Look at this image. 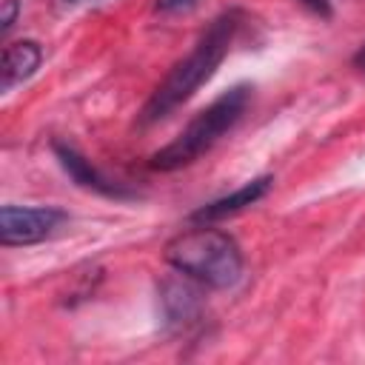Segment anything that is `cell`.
Returning a JSON list of instances; mask_svg holds the SVG:
<instances>
[{"instance_id": "cell-12", "label": "cell", "mask_w": 365, "mask_h": 365, "mask_svg": "<svg viewBox=\"0 0 365 365\" xmlns=\"http://www.w3.org/2000/svg\"><path fill=\"white\" fill-rule=\"evenodd\" d=\"M354 66H356V68H362V71H365V43H362V46H359V51H356V54H354Z\"/></svg>"}, {"instance_id": "cell-8", "label": "cell", "mask_w": 365, "mask_h": 365, "mask_svg": "<svg viewBox=\"0 0 365 365\" xmlns=\"http://www.w3.org/2000/svg\"><path fill=\"white\" fill-rule=\"evenodd\" d=\"M43 63V48L37 40H17L3 48V91H11L14 86L26 83Z\"/></svg>"}, {"instance_id": "cell-3", "label": "cell", "mask_w": 365, "mask_h": 365, "mask_svg": "<svg viewBox=\"0 0 365 365\" xmlns=\"http://www.w3.org/2000/svg\"><path fill=\"white\" fill-rule=\"evenodd\" d=\"M165 262L177 274L208 288L237 285L245 268L242 248L237 245V240L211 225H197L177 234L165 245Z\"/></svg>"}, {"instance_id": "cell-1", "label": "cell", "mask_w": 365, "mask_h": 365, "mask_svg": "<svg viewBox=\"0 0 365 365\" xmlns=\"http://www.w3.org/2000/svg\"><path fill=\"white\" fill-rule=\"evenodd\" d=\"M245 23V14L240 9H228L222 14H217L208 29L197 37L194 48L174 63V68L165 74V80L151 91V97L145 100L143 111H140V123L151 125L165 120L174 108H180L182 103H188L220 68V63L228 57L240 29Z\"/></svg>"}, {"instance_id": "cell-13", "label": "cell", "mask_w": 365, "mask_h": 365, "mask_svg": "<svg viewBox=\"0 0 365 365\" xmlns=\"http://www.w3.org/2000/svg\"><path fill=\"white\" fill-rule=\"evenodd\" d=\"M68 6H77V3H86V0H66Z\"/></svg>"}, {"instance_id": "cell-4", "label": "cell", "mask_w": 365, "mask_h": 365, "mask_svg": "<svg viewBox=\"0 0 365 365\" xmlns=\"http://www.w3.org/2000/svg\"><path fill=\"white\" fill-rule=\"evenodd\" d=\"M68 214L54 205H3L0 208V240L3 245H34L51 237Z\"/></svg>"}, {"instance_id": "cell-11", "label": "cell", "mask_w": 365, "mask_h": 365, "mask_svg": "<svg viewBox=\"0 0 365 365\" xmlns=\"http://www.w3.org/2000/svg\"><path fill=\"white\" fill-rule=\"evenodd\" d=\"M308 11L319 14V17H331V0H299Z\"/></svg>"}, {"instance_id": "cell-7", "label": "cell", "mask_w": 365, "mask_h": 365, "mask_svg": "<svg viewBox=\"0 0 365 365\" xmlns=\"http://www.w3.org/2000/svg\"><path fill=\"white\" fill-rule=\"evenodd\" d=\"M271 182H274V177H271V174L254 177V180L242 182L240 188H234L231 194L217 197V200H211V202L200 205V208L191 214V222H197V225H211V222H217V220H225V217H231V214H240L242 208H248V205L259 202V200L268 194Z\"/></svg>"}, {"instance_id": "cell-2", "label": "cell", "mask_w": 365, "mask_h": 365, "mask_svg": "<svg viewBox=\"0 0 365 365\" xmlns=\"http://www.w3.org/2000/svg\"><path fill=\"white\" fill-rule=\"evenodd\" d=\"M254 97L251 83H237L228 91H222L217 100H211L202 111H197L188 125L157 154H151V168L154 171H177L191 163H197L202 154H208L248 111Z\"/></svg>"}, {"instance_id": "cell-6", "label": "cell", "mask_w": 365, "mask_h": 365, "mask_svg": "<svg viewBox=\"0 0 365 365\" xmlns=\"http://www.w3.org/2000/svg\"><path fill=\"white\" fill-rule=\"evenodd\" d=\"M191 282L194 279H188V277H182V279L168 277L160 285L163 319H165V328L171 334H177V336H188V334H194L202 325L205 305H202L200 291Z\"/></svg>"}, {"instance_id": "cell-5", "label": "cell", "mask_w": 365, "mask_h": 365, "mask_svg": "<svg viewBox=\"0 0 365 365\" xmlns=\"http://www.w3.org/2000/svg\"><path fill=\"white\" fill-rule=\"evenodd\" d=\"M51 151L60 163V168L71 177V182H77L80 188L91 191V194H100V197H108V200H134L140 197L131 185L120 182V180H111L108 174H103L88 157H83L71 143L66 140H51Z\"/></svg>"}, {"instance_id": "cell-9", "label": "cell", "mask_w": 365, "mask_h": 365, "mask_svg": "<svg viewBox=\"0 0 365 365\" xmlns=\"http://www.w3.org/2000/svg\"><path fill=\"white\" fill-rule=\"evenodd\" d=\"M200 0H154V11L157 14H180V11H188L194 9Z\"/></svg>"}, {"instance_id": "cell-10", "label": "cell", "mask_w": 365, "mask_h": 365, "mask_svg": "<svg viewBox=\"0 0 365 365\" xmlns=\"http://www.w3.org/2000/svg\"><path fill=\"white\" fill-rule=\"evenodd\" d=\"M17 11H20V0H3V11H0V23H3V31H9L17 20Z\"/></svg>"}]
</instances>
